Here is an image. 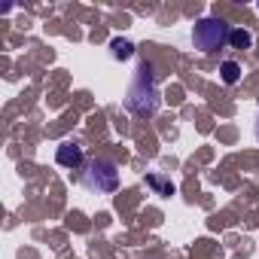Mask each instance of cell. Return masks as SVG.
Listing matches in <instances>:
<instances>
[{"label": "cell", "mask_w": 259, "mask_h": 259, "mask_svg": "<svg viewBox=\"0 0 259 259\" xmlns=\"http://www.w3.org/2000/svg\"><path fill=\"white\" fill-rule=\"evenodd\" d=\"M125 107L135 116H156L162 107V95H159V82H156V67L153 61H141L135 70V79L125 92Z\"/></svg>", "instance_id": "obj_1"}, {"label": "cell", "mask_w": 259, "mask_h": 259, "mask_svg": "<svg viewBox=\"0 0 259 259\" xmlns=\"http://www.w3.org/2000/svg\"><path fill=\"white\" fill-rule=\"evenodd\" d=\"M229 34H232V28L223 19H201L192 28V46L198 52L210 55V52H217V49H223L229 43Z\"/></svg>", "instance_id": "obj_2"}, {"label": "cell", "mask_w": 259, "mask_h": 259, "mask_svg": "<svg viewBox=\"0 0 259 259\" xmlns=\"http://www.w3.org/2000/svg\"><path fill=\"white\" fill-rule=\"evenodd\" d=\"M82 180H85V186H89L92 192L110 195V192H116V186H119V171H116L113 162H107V159H95V162H89Z\"/></svg>", "instance_id": "obj_3"}, {"label": "cell", "mask_w": 259, "mask_h": 259, "mask_svg": "<svg viewBox=\"0 0 259 259\" xmlns=\"http://www.w3.org/2000/svg\"><path fill=\"white\" fill-rule=\"evenodd\" d=\"M55 162H58L61 168H79V165H82V147L73 144V141L58 144V150H55Z\"/></svg>", "instance_id": "obj_4"}, {"label": "cell", "mask_w": 259, "mask_h": 259, "mask_svg": "<svg viewBox=\"0 0 259 259\" xmlns=\"http://www.w3.org/2000/svg\"><path fill=\"white\" fill-rule=\"evenodd\" d=\"M110 55H113L116 61H128V58L135 55V43H132V40L116 37V40H110Z\"/></svg>", "instance_id": "obj_5"}, {"label": "cell", "mask_w": 259, "mask_h": 259, "mask_svg": "<svg viewBox=\"0 0 259 259\" xmlns=\"http://www.w3.org/2000/svg\"><path fill=\"white\" fill-rule=\"evenodd\" d=\"M241 64L238 61H223L220 64V79L226 82V85H235V82H241Z\"/></svg>", "instance_id": "obj_6"}, {"label": "cell", "mask_w": 259, "mask_h": 259, "mask_svg": "<svg viewBox=\"0 0 259 259\" xmlns=\"http://www.w3.org/2000/svg\"><path fill=\"white\" fill-rule=\"evenodd\" d=\"M229 43H232L235 49H250V46H253V34L244 31V28H238V31L229 34Z\"/></svg>", "instance_id": "obj_7"}, {"label": "cell", "mask_w": 259, "mask_h": 259, "mask_svg": "<svg viewBox=\"0 0 259 259\" xmlns=\"http://www.w3.org/2000/svg\"><path fill=\"white\" fill-rule=\"evenodd\" d=\"M147 186H153L159 195H174V183H168V180H162V177H156V174L147 177Z\"/></svg>", "instance_id": "obj_8"}, {"label": "cell", "mask_w": 259, "mask_h": 259, "mask_svg": "<svg viewBox=\"0 0 259 259\" xmlns=\"http://www.w3.org/2000/svg\"><path fill=\"white\" fill-rule=\"evenodd\" d=\"M253 135H256V141H259V116H256V125H253Z\"/></svg>", "instance_id": "obj_9"}]
</instances>
